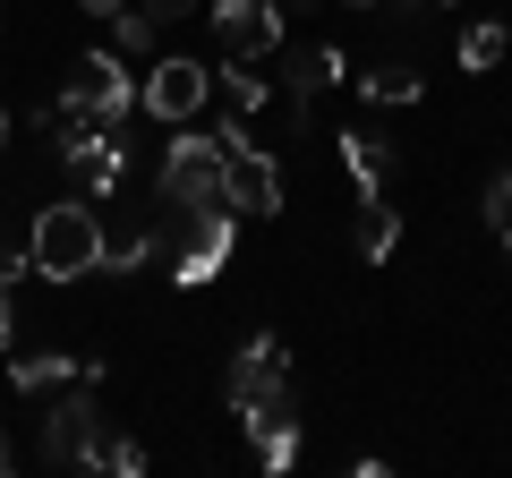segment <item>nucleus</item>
<instances>
[{"instance_id":"cd10ccee","label":"nucleus","mask_w":512,"mask_h":478,"mask_svg":"<svg viewBox=\"0 0 512 478\" xmlns=\"http://www.w3.org/2000/svg\"><path fill=\"white\" fill-rule=\"evenodd\" d=\"M0 146H9V103H0Z\"/></svg>"},{"instance_id":"9d476101","label":"nucleus","mask_w":512,"mask_h":478,"mask_svg":"<svg viewBox=\"0 0 512 478\" xmlns=\"http://www.w3.org/2000/svg\"><path fill=\"white\" fill-rule=\"evenodd\" d=\"M342 77H350L342 43H316V52H291V69H282V86H291V120H299V129L316 120V94H333Z\"/></svg>"},{"instance_id":"a211bd4d","label":"nucleus","mask_w":512,"mask_h":478,"mask_svg":"<svg viewBox=\"0 0 512 478\" xmlns=\"http://www.w3.org/2000/svg\"><path fill=\"white\" fill-rule=\"evenodd\" d=\"M359 94H367V103H419L427 77H419V69H393V60H384V69H367V77H359Z\"/></svg>"},{"instance_id":"bb28decb","label":"nucleus","mask_w":512,"mask_h":478,"mask_svg":"<svg viewBox=\"0 0 512 478\" xmlns=\"http://www.w3.org/2000/svg\"><path fill=\"white\" fill-rule=\"evenodd\" d=\"M342 9H359V18H376V9H384V0H342Z\"/></svg>"},{"instance_id":"5701e85b","label":"nucleus","mask_w":512,"mask_h":478,"mask_svg":"<svg viewBox=\"0 0 512 478\" xmlns=\"http://www.w3.org/2000/svg\"><path fill=\"white\" fill-rule=\"evenodd\" d=\"M188 9H205V0H146V18H154V26H180Z\"/></svg>"},{"instance_id":"dca6fc26","label":"nucleus","mask_w":512,"mask_h":478,"mask_svg":"<svg viewBox=\"0 0 512 478\" xmlns=\"http://www.w3.org/2000/svg\"><path fill=\"white\" fill-rule=\"evenodd\" d=\"M214 77H222V94H231L239 111H265V103H274V77L256 69L248 52H222V69H214Z\"/></svg>"},{"instance_id":"9b49d317","label":"nucleus","mask_w":512,"mask_h":478,"mask_svg":"<svg viewBox=\"0 0 512 478\" xmlns=\"http://www.w3.org/2000/svg\"><path fill=\"white\" fill-rule=\"evenodd\" d=\"M248 444H256V470H265V478H282V470L299 461V410H291V402L256 410V419H248Z\"/></svg>"},{"instance_id":"a878e982","label":"nucleus","mask_w":512,"mask_h":478,"mask_svg":"<svg viewBox=\"0 0 512 478\" xmlns=\"http://www.w3.org/2000/svg\"><path fill=\"white\" fill-rule=\"evenodd\" d=\"M0 350H9V282H0Z\"/></svg>"},{"instance_id":"20e7f679","label":"nucleus","mask_w":512,"mask_h":478,"mask_svg":"<svg viewBox=\"0 0 512 478\" xmlns=\"http://www.w3.org/2000/svg\"><path fill=\"white\" fill-rule=\"evenodd\" d=\"M222 402H231V419H256V410L291 402V359H282V342H274V333H248V342L231 350Z\"/></svg>"},{"instance_id":"f8f14e48","label":"nucleus","mask_w":512,"mask_h":478,"mask_svg":"<svg viewBox=\"0 0 512 478\" xmlns=\"http://www.w3.org/2000/svg\"><path fill=\"white\" fill-rule=\"evenodd\" d=\"M94 359H69V350H26V359H9V385L18 393H52V385H94Z\"/></svg>"},{"instance_id":"b1692460","label":"nucleus","mask_w":512,"mask_h":478,"mask_svg":"<svg viewBox=\"0 0 512 478\" xmlns=\"http://www.w3.org/2000/svg\"><path fill=\"white\" fill-rule=\"evenodd\" d=\"M77 9H86V18H120L128 0H77Z\"/></svg>"},{"instance_id":"39448f33","label":"nucleus","mask_w":512,"mask_h":478,"mask_svg":"<svg viewBox=\"0 0 512 478\" xmlns=\"http://www.w3.org/2000/svg\"><path fill=\"white\" fill-rule=\"evenodd\" d=\"M60 103L86 111V120L128 129V111H137V77L120 69V52H77V60H69V86H60Z\"/></svg>"},{"instance_id":"4be33fe9","label":"nucleus","mask_w":512,"mask_h":478,"mask_svg":"<svg viewBox=\"0 0 512 478\" xmlns=\"http://www.w3.org/2000/svg\"><path fill=\"white\" fill-rule=\"evenodd\" d=\"M18 274H35V265H26V239L0 231V282H18Z\"/></svg>"},{"instance_id":"f257e3e1","label":"nucleus","mask_w":512,"mask_h":478,"mask_svg":"<svg viewBox=\"0 0 512 478\" xmlns=\"http://www.w3.org/2000/svg\"><path fill=\"white\" fill-rule=\"evenodd\" d=\"M26 265L35 282H86L103 265V214L94 197H52L35 222H26Z\"/></svg>"},{"instance_id":"6ab92c4d","label":"nucleus","mask_w":512,"mask_h":478,"mask_svg":"<svg viewBox=\"0 0 512 478\" xmlns=\"http://www.w3.org/2000/svg\"><path fill=\"white\" fill-rule=\"evenodd\" d=\"M86 470H103V478H146V444L137 436H94V461Z\"/></svg>"},{"instance_id":"7ed1b4c3","label":"nucleus","mask_w":512,"mask_h":478,"mask_svg":"<svg viewBox=\"0 0 512 478\" xmlns=\"http://www.w3.org/2000/svg\"><path fill=\"white\" fill-rule=\"evenodd\" d=\"M239 248V214L231 205H197V214H180V239H171V282L180 291H205V282L231 265Z\"/></svg>"},{"instance_id":"0eeeda50","label":"nucleus","mask_w":512,"mask_h":478,"mask_svg":"<svg viewBox=\"0 0 512 478\" xmlns=\"http://www.w3.org/2000/svg\"><path fill=\"white\" fill-rule=\"evenodd\" d=\"M205 94H214V69H205V60H188V52H171V60H154V69H146L137 103H146L154 120H171V129H188V120L205 111Z\"/></svg>"},{"instance_id":"423d86ee","label":"nucleus","mask_w":512,"mask_h":478,"mask_svg":"<svg viewBox=\"0 0 512 478\" xmlns=\"http://www.w3.org/2000/svg\"><path fill=\"white\" fill-rule=\"evenodd\" d=\"M282 197H291V188H282V163L265 146H222V205H231V214H282Z\"/></svg>"},{"instance_id":"f3484780","label":"nucleus","mask_w":512,"mask_h":478,"mask_svg":"<svg viewBox=\"0 0 512 478\" xmlns=\"http://www.w3.org/2000/svg\"><path fill=\"white\" fill-rule=\"evenodd\" d=\"M504 52H512V26L504 18H470V26H461V69H504Z\"/></svg>"},{"instance_id":"1a4fd4ad","label":"nucleus","mask_w":512,"mask_h":478,"mask_svg":"<svg viewBox=\"0 0 512 478\" xmlns=\"http://www.w3.org/2000/svg\"><path fill=\"white\" fill-rule=\"evenodd\" d=\"M94 436H103V410H94V393L77 385V393H60L52 419H43V461H52V470H86Z\"/></svg>"},{"instance_id":"ddd939ff","label":"nucleus","mask_w":512,"mask_h":478,"mask_svg":"<svg viewBox=\"0 0 512 478\" xmlns=\"http://www.w3.org/2000/svg\"><path fill=\"white\" fill-rule=\"evenodd\" d=\"M163 222H171V205L163 214H137V222H120V231H103V265L111 274H137V265L163 248Z\"/></svg>"},{"instance_id":"aec40b11","label":"nucleus","mask_w":512,"mask_h":478,"mask_svg":"<svg viewBox=\"0 0 512 478\" xmlns=\"http://www.w3.org/2000/svg\"><path fill=\"white\" fill-rule=\"evenodd\" d=\"M111 26H120V52H154V43H163V26H154L146 9H137V0H128V9H120Z\"/></svg>"},{"instance_id":"c85d7f7f","label":"nucleus","mask_w":512,"mask_h":478,"mask_svg":"<svg viewBox=\"0 0 512 478\" xmlns=\"http://www.w3.org/2000/svg\"><path fill=\"white\" fill-rule=\"evenodd\" d=\"M282 9H308V0H282Z\"/></svg>"},{"instance_id":"2eb2a0df","label":"nucleus","mask_w":512,"mask_h":478,"mask_svg":"<svg viewBox=\"0 0 512 478\" xmlns=\"http://www.w3.org/2000/svg\"><path fill=\"white\" fill-rule=\"evenodd\" d=\"M350 239H359V257H367V265H393V248H402V214H393V197H359Z\"/></svg>"},{"instance_id":"f03ea898","label":"nucleus","mask_w":512,"mask_h":478,"mask_svg":"<svg viewBox=\"0 0 512 478\" xmlns=\"http://www.w3.org/2000/svg\"><path fill=\"white\" fill-rule=\"evenodd\" d=\"M154 197L171 205V214H197V205H222V146L197 129H180L163 146V171H154Z\"/></svg>"},{"instance_id":"4468645a","label":"nucleus","mask_w":512,"mask_h":478,"mask_svg":"<svg viewBox=\"0 0 512 478\" xmlns=\"http://www.w3.org/2000/svg\"><path fill=\"white\" fill-rule=\"evenodd\" d=\"M342 163H350V180H359V197H384V188H393V146H384L376 129H342Z\"/></svg>"},{"instance_id":"6e6552de","label":"nucleus","mask_w":512,"mask_h":478,"mask_svg":"<svg viewBox=\"0 0 512 478\" xmlns=\"http://www.w3.org/2000/svg\"><path fill=\"white\" fill-rule=\"evenodd\" d=\"M282 0H214L205 9V26H214V43L222 52H248V60H274L282 52Z\"/></svg>"},{"instance_id":"393cba45","label":"nucleus","mask_w":512,"mask_h":478,"mask_svg":"<svg viewBox=\"0 0 512 478\" xmlns=\"http://www.w3.org/2000/svg\"><path fill=\"white\" fill-rule=\"evenodd\" d=\"M9 470H18V444H9V436H0V478H9Z\"/></svg>"},{"instance_id":"412c9836","label":"nucleus","mask_w":512,"mask_h":478,"mask_svg":"<svg viewBox=\"0 0 512 478\" xmlns=\"http://www.w3.org/2000/svg\"><path fill=\"white\" fill-rule=\"evenodd\" d=\"M487 231L512 239V171H495V180H487Z\"/></svg>"}]
</instances>
